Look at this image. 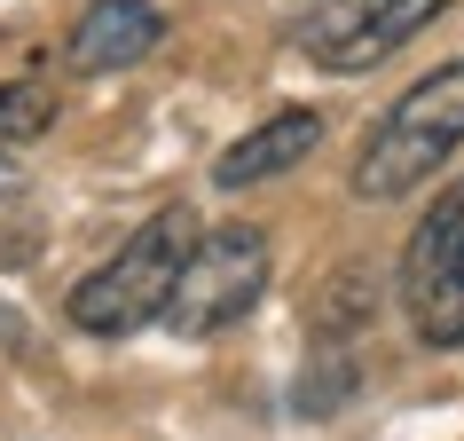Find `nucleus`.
Returning a JSON list of instances; mask_svg holds the SVG:
<instances>
[{"label":"nucleus","mask_w":464,"mask_h":441,"mask_svg":"<svg viewBox=\"0 0 464 441\" xmlns=\"http://www.w3.org/2000/svg\"><path fill=\"white\" fill-rule=\"evenodd\" d=\"M315 142H323V119L292 103V111H276V119H260L252 134H237V142L220 150L213 181H220V190H260V181H276V173L307 166V158H315Z\"/></svg>","instance_id":"nucleus-7"},{"label":"nucleus","mask_w":464,"mask_h":441,"mask_svg":"<svg viewBox=\"0 0 464 441\" xmlns=\"http://www.w3.org/2000/svg\"><path fill=\"white\" fill-rule=\"evenodd\" d=\"M401 308L425 347H464V181L425 205L401 252Z\"/></svg>","instance_id":"nucleus-4"},{"label":"nucleus","mask_w":464,"mask_h":441,"mask_svg":"<svg viewBox=\"0 0 464 441\" xmlns=\"http://www.w3.org/2000/svg\"><path fill=\"white\" fill-rule=\"evenodd\" d=\"M55 103L48 87H32V79H0V150H24L32 134H48Z\"/></svg>","instance_id":"nucleus-9"},{"label":"nucleus","mask_w":464,"mask_h":441,"mask_svg":"<svg viewBox=\"0 0 464 441\" xmlns=\"http://www.w3.org/2000/svg\"><path fill=\"white\" fill-rule=\"evenodd\" d=\"M189 245H197V213H189V205H158V213H150L95 276H79V284H72V299H63L72 331H87V339H126V331L158 323V308H166V292H173L181 252H189Z\"/></svg>","instance_id":"nucleus-2"},{"label":"nucleus","mask_w":464,"mask_h":441,"mask_svg":"<svg viewBox=\"0 0 464 441\" xmlns=\"http://www.w3.org/2000/svg\"><path fill=\"white\" fill-rule=\"evenodd\" d=\"M457 0H323V8H307L299 16V48H307V64H323V72H378L386 55H401L417 40V32L433 24V16H449Z\"/></svg>","instance_id":"nucleus-5"},{"label":"nucleus","mask_w":464,"mask_h":441,"mask_svg":"<svg viewBox=\"0 0 464 441\" xmlns=\"http://www.w3.org/2000/svg\"><path fill=\"white\" fill-rule=\"evenodd\" d=\"M362 316H378V276L370 269H339L331 284H323V299H315V331H354Z\"/></svg>","instance_id":"nucleus-8"},{"label":"nucleus","mask_w":464,"mask_h":441,"mask_svg":"<svg viewBox=\"0 0 464 441\" xmlns=\"http://www.w3.org/2000/svg\"><path fill=\"white\" fill-rule=\"evenodd\" d=\"M158 40H166V16H158L150 0H95V8L72 24V40H63V64H72L79 79L134 72Z\"/></svg>","instance_id":"nucleus-6"},{"label":"nucleus","mask_w":464,"mask_h":441,"mask_svg":"<svg viewBox=\"0 0 464 441\" xmlns=\"http://www.w3.org/2000/svg\"><path fill=\"white\" fill-rule=\"evenodd\" d=\"M268 292V237L228 220V229H197V245L181 252V276H173L158 323L181 331V339H220L228 323H245Z\"/></svg>","instance_id":"nucleus-3"},{"label":"nucleus","mask_w":464,"mask_h":441,"mask_svg":"<svg viewBox=\"0 0 464 441\" xmlns=\"http://www.w3.org/2000/svg\"><path fill=\"white\" fill-rule=\"evenodd\" d=\"M0 190H8V166H0Z\"/></svg>","instance_id":"nucleus-10"},{"label":"nucleus","mask_w":464,"mask_h":441,"mask_svg":"<svg viewBox=\"0 0 464 441\" xmlns=\"http://www.w3.org/2000/svg\"><path fill=\"white\" fill-rule=\"evenodd\" d=\"M457 150H464V55L433 64L401 103H386V119L370 126L362 150H354V197L393 205V197L425 190Z\"/></svg>","instance_id":"nucleus-1"}]
</instances>
